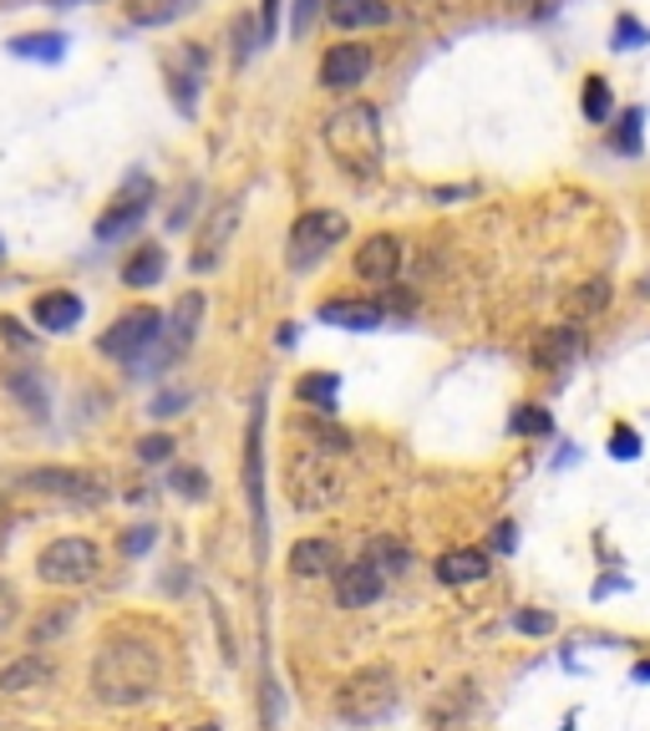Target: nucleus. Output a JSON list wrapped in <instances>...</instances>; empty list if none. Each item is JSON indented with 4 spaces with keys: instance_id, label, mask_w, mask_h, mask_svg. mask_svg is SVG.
<instances>
[{
    "instance_id": "obj_1",
    "label": "nucleus",
    "mask_w": 650,
    "mask_h": 731,
    "mask_svg": "<svg viewBox=\"0 0 650 731\" xmlns=\"http://www.w3.org/2000/svg\"><path fill=\"white\" fill-rule=\"evenodd\" d=\"M92 691L102 707H143L163 691V656L148 640H108L92 660Z\"/></svg>"
},
{
    "instance_id": "obj_2",
    "label": "nucleus",
    "mask_w": 650,
    "mask_h": 731,
    "mask_svg": "<svg viewBox=\"0 0 650 731\" xmlns=\"http://www.w3.org/2000/svg\"><path fill=\"white\" fill-rule=\"evenodd\" d=\"M325 148L346 173H372L376 158H382V143H376V108L366 102H351V108L331 112L325 118Z\"/></svg>"
},
{
    "instance_id": "obj_3",
    "label": "nucleus",
    "mask_w": 650,
    "mask_h": 731,
    "mask_svg": "<svg viewBox=\"0 0 650 731\" xmlns=\"http://www.w3.org/2000/svg\"><path fill=\"white\" fill-rule=\"evenodd\" d=\"M392 707H397V676L386 671V666L356 671L336 691V711H341V721H351V727H376Z\"/></svg>"
},
{
    "instance_id": "obj_4",
    "label": "nucleus",
    "mask_w": 650,
    "mask_h": 731,
    "mask_svg": "<svg viewBox=\"0 0 650 731\" xmlns=\"http://www.w3.org/2000/svg\"><path fill=\"white\" fill-rule=\"evenodd\" d=\"M285 488H290V504L305 508V514H325L331 504H341V473L315 447H301V453L290 457Z\"/></svg>"
},
{
    "instance_id": "obj_5",
    "label": "nucleus",
    "mask_w": 650,
    "mask_h": 731,
    "mask_svg": "<svg viewBox=\"0 0 650 731\" xmlns=\"http://www.w3.org/2000/svg\"><path fill=\"white\" fill-rule=\"evenodd\" d=\"M163 341V311H153V305H138V311L118 315V321L102 331V356L112 361H143L148 351Z\"/></svg>"
},
{
    "instance_id": "obj_6",
    "label": "nucleus",
    "mask_w": 650,
    "mask_h": 731,
    "mask_svg": "<svg viewBox=\"0 0 650 731\" xmlns=\"http://www.w3.org/2000/svg\"><path fill=\"white\" fill-rule=\"evenodd\" d=\"M97 569H102V554H97L92 539H57V544H47L37 559V575L57 589L92 585Z\"/></svg>"
},
{
    "instance_id": "obj_7",
    "label": "nucleus",
    "mask_w": 650,
    "mask_h": 731,
    "mask_svg": "<svg viewBox=\"0 0 650 731\" xmlns=\"http://www.w3.org/2000/svg\"><path fill=\"white\" fill-rule=\"evenodd\" d=\"M346 234H351L346 214H336V209H311V214H301L295 229H290V264H295V270H311V264L325 260Z\"/></svg>"
},
{
    "instance_id": "obj_8",
    "label": "nucleus",
    "mask_w": 650,
    "mask_h": 731,
    "mask_svg": "<svg viewBox=\"0 0 650 731\" xmlns=\"http://www.w3.org/2000/svg\"><path fill=\"white\" fill-rule=\"evenodd\" d=\"M265 407H254L250 417V443H244V498H250V514H254V554L265 559V544H270V514H265Z\"/></svg>"
},
{
    "instance_id": "obj_9",
    "label": "nucleus",
    "mask_w": 650,
    "mask_h": 731,
    "mask_svg": "<svg viewBox=\"0 0 650 731\" xmlns=\"http://www.w3.org/2000/svg\"><path fill=\"white\" fill-rule=\"evenodd\" d=\"M372 67H376V57L362 41H336L321 57V87H331V92H356L372 77Z\"/></svg>"
},
{
    "instance_id": "obj_10",
    "label": "nucleus",
    "mask_w": 650,
    "mask_h": 731,
    "mask_svg": "<svg viewBox=\"0 0 650 731\" xmlns=\"http://www.w3.org/2000/svg\"><path fill=\"white\" fill-rule=\"evenodd\" d=\"M148 204H153V183L138 173V179H128V189L112 199V209L102 219H97V240L102 244H112L118 234H133L138 224H143V214H148Z\"/></svg>"
},
{
    "instance_id": "obj_11",
    "label": "nucleus",
    "mask_w": 650,
    "mask_h": 731,
    "mask_svg": "<svg viewBox=\"0 0 650 731\" xmlns=\"http://www.w3.org/2000/svg\"><path fill=\"white\" fill-rule=\"evenodd\" d=\"M21 483L37 493H51V498H67V504H102V483L77 468H31L21 473Z\"/></svg>"
},
{
    "instance_id": "obj_12",
    "label": "nucleus",
    "mask_w": 650,
    "mask_h": 731,
    "mask_svg": "<svg viewBox=\"0 0 650 731\" xmlns=\"http://www.w3.org/2000/svg\"><path fill=\"white\" fill-rule=\"evenodd\" d=\"M234 229H240V199H230V204H219L214 214H209L204 234H199V250H193V275H209L219 260H224V250H230Z\"/></svg>"
},
{
    "instance_id": "obj_13",
    "label": "nucleus",
    "mask_w": 650,
    "mask_h": 731,
    "mask_svg": "<svg viewBox=\"0 0 650 731\" xmlns=\"http://www.w3.org/2000/svg\"><path fill=\"white\" fill-rule=\"evenodd\" d=\"M199 321H204V295L199 290H189L179 305H173V315L163 321V346H158V361L163 366H173L179 356H189V346H193V336H199Z\"/></svg>"
},
{
    "instance_id": "obj_14",
    "label": "nucleus",
    "mask_w": 650,
    "mask_h": 731,
    "mask_svg": "<svg viewBox=\"0 0 650 731\" xmlns=\"http://www.w3.org/2000/svg\"><path fill=\"white\" fill-rule=\"evenodd\" d=\"M386 575L376 569L372 559H356V564H341L336 569V600L341 610H366V605L382 600Z\"/></svg>"
},
{
    "instance_id": "obj_15",
    "label": "nucleus",
    "mask_w": 650,
    "mask_h": 731,
    "mask_svg": "<svg viewBox=\"0 0 650 731\" xmlns=\"http://www.w3.org/2000/svg\"><path fill=\"white\" fill-rule=\"evenodd\" d=\"M356 275L362 280H372V285H392L397 280V270H402V240L397 234H372V240L356 250Z\"/></svg>"
},
{
    "instance_id": "obj_16",
    "label": "nucleus",
    "mask_w": 650,
    "mask_h": 731,
    "mask_svg": "<svg viewBox=\"0 0 650 731\" xmlns=\"http://www.w3.org/2000/svg\"><path fill=\"white\" fill-rule=\"evenodd\" d=\"M325 21L336 31H376V26H392V6L386 0H331Z\"/></svg>"
},
{
    "instance_id": "obj_17",
    "label": "nucleus",
    "mask_w": 650,
    "mask_h": 731,
    "mask_svg": "<svg viewBox=\"0 0 650 731\" xmlns=\"http://www.w3.org/2000/svg\"><path fill=\"white\" fill-rule=\"evenodd\" d=\"M579 346H585V336H579L575 321L549 325L539 336V346H534V366H539V372H559V366H569V361L579 356Z\"/></svg>"
},
{
    "instance_id": "obj_18",
    "label": "nucleus",
    "mask_w": 650,
    "mask_h": 731,
    "mask_svg": "<svg viewBox=\"0 0 650 731\" xmlns=\"http://www.w3.org/2000/svg\"><path fill=\"white\" fill-rule=\"evenodd\" d=\"M321 315L325 325H341V331H376L386 321V311L376 301H321Z\"/></svg>"
},
{
    "instance_id": "obj_19",
    "label": "nucleus",
    "mask_w": 650,
    "mask_h": 731,
    "mask_svg": "<svg viewBox=\"0 0 650 731\" xmlns=\"http://www.w3.org/2000/svg\"><path fill=\"white\" fill-rule=\"evenodd\" d=\"M336 569H341V554L331 539H301L290 549V575L321 579V575H336Z\"/></svg>"
},
{
    "instance_id": "obj_20",
    "label": "nucleus",
    "mask_w": 650,
    "mask_h": 731,
    "mask_svg": "<svg viewBox=\"0 0 650 731\" xmlns=\"http://www.w3.org/2000/svg\"><path fill=\"white\" fill-rule=\"evenodd\" d=\"M31 315H37L41 331H72L77 321H82V301H77L72 290H47V295H37V305H31Z\"/></svg>"
},
{
    "instance_id": "obj_21",
    "label": "nucleus",
    "mask_w": 650,
    "mask_h": 731,
    "mask_svg": "<svg viewBox=\"0 0 650 731\" xmlns=\"http://www.w3.org/2000/svg\"><path fill=\"white\" fill-rule=\"evenodd\" d=\"M204 67H209V57L199 47H183L169 61V82H173V97H179L183 112H193V87H204Z\"/></svg>"
},
{
    "instance_id": "obj_22",
    "label": "nucleus",
    "mask_w": 650,
    "mask_h": 731,
    "mask_svg": "<svg viewBox=\"0 0 650 731\" xmlns=\"http://www.w3.org/2000/svg\"><path fill=\"white\" fill-rule=\"evenodd\" d=\"M199 0H128V26H143V31H163V26L183 21Z\"/></svg>"
},
{
    "instance_id": "obj_23",
    "label": "nucleus",
    "mask_w": 650,
    "mask_h": 731,
    "mask_svg": "<svg viewBox=\"0 0 650 731\" xmlns=\"http://www.w3.org/2000/svg\"><path fill=\"white\" fill-rule=\"evenodd\" d=\"M163 270H169V254H163V244H138L128 260H122V285L133 290H148L163 280Z\"/></svg>"
},
{
    "instance_id": "obj_24",
    "label": "nucleus",
    "mask_w": 650,
    "mask_h": 731,
    "mask_svg": "<svg viewBox=\"0 0 650 731\" xmlns=\"http://www.w3.org/2000/svg\"><path fill=\"white\" fill-rule=\"evenodd\" d=\"M437 579L443 585H478V579H488V554L483 549H453L437 559Z\"/></svg>"
},
{
    "instance_id": "obj_25",
    "label": "nucleus",
    "mask_w": 650,
    "mask_h": 731,
    "mask_svg": "<svg viewBox=\"0 0 650 731\" xmlns=\"http://www.w3.org/2000/svg\"><path fill=\"white\" fill-rule=\"evenodd\" d=\"M605 305H610V280H585V285L565 301V311H569V321L579 325V321H595Z\"/></svg>"
},
{
    "instance_id": "obj_26",
    "label": "nucleus",
    "mask_w": 650,
    "mask_h": 731,
    "mask_svg": "<svg viewBox=\"0 0 650 731\" xmlns=\"http://www.w3.org/2000/svg\"><path fill=\"white\" fill-rule=\"evenodd\" d=\"M336 392H341V376H331V372H311L295 382V402H305V407H315V412L336 407Z\"/></svg>"
},
{
    "instance_id": "obj_27",
    "label": "nucleus",
    "mask_w": 650,
    "mask_h": 731,
    "mask_svg": "<svg viewBox=\"0 0 650 731\" xmlns=\"http://www.w3.org/2000/svg\"><path fill=\"white\" fill-rule=\"evenodd\" d=\"M11 51H16V57H26V61H61V57H67V37H61V31H41V37H16Z\"/></svg>"
},
{
    "instance_id": "obj_28",
    "label": "nucleus",
    "mask_w": 650,
    "mask_h": 731,
    "mask_svg": "<svg viewBox=\"0 0 650 731\" xmlns=\"http://www.w3.org/2000/svg\"><path fill=\"white\" fill-rule=\"evenodd\" d=\"M579 108H585V118H590L595 128H605V122L615 118L610 82H605V77H590V82H585V92H579Z\"/></svg>"
},
{
    "instance_id": "obj_29",
    "label": "nucleus",
    "mask_w": 650,
    "mask_h": 731,
    "mask_svg": "<svg viewBox=\"0 0 650 731\" xmlns=\"http://www.w3.org/2000/svg\"><path fill=\"white\" fill-rule=\"evenodd\" d=\"M362 559H372L382 575H402V569L412 564V554H407V544H397V539H372Z\"/></svg>"
},
{
    "instance_id": "obj_30",
    "label": "nucleus",
    "mask_w": 650,
    "mask_h": 731,
    "mask_svg": "<svg viewBox=\"0 0 650 731\" xmlns=\"http://www.w3.org/2000/svg\"><path fill=\"white\" fill-rule=\"evenodd\" d=\"M31 681H51V666L41 656H26L16 660L11 671H0V691H26Z\"/></svg>"
},
{
    "instance_id": "obj_31",
    "label": "nucleus",
    "mask_w": 650,
    "mask_h": 731,
    "mask_svg": "<svg viewBox=\"0 0 650 731\" xmlns=\"http://www.w3.org/2000/svg\"><path fill=\"white\" fill-rule=\"evenodd\" d=\"M6 386H11V392L26 402V412H47V386H41L31 372H16V366H11V372H6Z\"/></svg>"
},
{
    "instance_id": "obj_32",
    "label": "nucleus",
    "mask_w": 650,
    "mask_h": 731,
    "mask_svg": "<svg viewBox=\"0 0 650 731\" xmlns=\"http://www.w3.org/2000/svg\"><path fill=\"white\" fill-rule=\"evenodd\" d=\"M514 432L518 437H549V432H555V417H549L544 407H518L514 412Z\"/></svg>"
},
{
    "instance_id": "obj_33",
    "label": "nucleus",
    "mask_w": 650,
    "mask_h": 731,
    "mask_svg": "<svg viewBox=\"0 0 650 731\" xmlns=\"http://www.w3.org/2000/svg\"><path fill=\"white\" fill-rule=\"evenodd\" d=\"M640 122H646V108H630L626 118H620V128H615V148H620V153H630V158L640 153Z\"/></svg>"
},
{
    "instance_id": "obj_34",
    "label": "nucleus",
    "mask_w": 650,
    "mask_h": 731,
    "mask_svg": "<svg viewBox=\"0 0 650 731\" xmlns=\"http://www.w3.org/2000/svg\"><path fill=\"white\" fill-rule=\"evenodd\" d=\"M615 51H636V47H650V31L636 21V16H620L615 21V41H610Z\"/></svg>"
},
{
    "instance_id": "obj_35",
    "label": "nucleus",
    "mask_w": 650,
    "mask_h": 731,
    "mask_svg": "<svg viewBox=\"0 0 650 731\" xmlns=\"http://www.w3.org/2000/svg\"><path fill=\"white\" fill-rule=\"evenodd\" d=\"M301 432L311 437L315 453H346V432L336 427H321V422H301Z\"/></svg>"
},
{
    "instance_id": "obj_36",
    "label": "nucleus",
    "mask_w": 650,
    "mask_h": 731,
    "mask_svg": "<svg viewBox=\"0 0 650 731\" xmlns=\"http://www.w3.org/2000/svg\"><path fill=\"white\" fill-rule=\"evenodd\" d=\"M173 488H179L183 498H193V504H199V498H209V473H199V468H179V473H173Z\"/></svg>"
},
{
    "instance_id": "obj_37",
    "label": "nucleus",
    "mask_w": 650,
    "mask_h": 731,
    "mask_svg": "<svg viewBox=\"0 0 650 731\" xmlns=\"http://www.w3.org/2000/svg\"><path fill=\"white\" fill-rule=\"evenodd\" d=\"M325 11V0H295V16H290V37H311L315 16Z\"/></svg>"
},
{
    "instance_id": "obj_38",
    "label": "nucleus",
    "mask_w": 650,
    "mask_h": 731,
    "mask_svg": "<svg viewBox=\"0 0 650 731\" xmlns=\"http://www.w3.org/2000/svg\"><path fill=\"white\" fill-rule=\"evenodd\" d=\"M514 630H524V636H549V630H555V615L549 610H518Z\"/></svg>"
},
{
    "instance_id": "obj_39",
    "label": "nucleus",
    "mask_w": 650,
    "mask_h": 731,
    "mask_svg": "<svg viewBox=\"0 0 650 731\" xmlns=\"http://www.w3.org/2000/svg\"><path fill=\"white\" fill-rule=\"evenodd\" d=\"M234 37H240V41H234V57L250 61L254 47H260V41H254V21H250V16H234Z\"/></svg>"
},
{
    "instance_id": "obj_40",
    "label": "nucleus",
    "mask_w": 650,
    "mask_h": 731,
    "mask_svg": "<svg viewBox=\"0 0 650 731\" xmlns=\"http://www.w3.org/2000/svg\"><path fill=\"white\" fill-rule=\"evenodd\" d=\"M189 407V392H163V396H153V417H179V412Z\"/></svg>"
},
{
    "instance_id": "obj_41",
    "label": "nucleus",
    "mask_w": 650,
    "mask_h": 731,
    "mask_svg": "<svg viewBox=\"0 0 650 731\" xmlns=\"http://www.w3.org/2000/svg\"><path fill=\"white\" fill-rule=\"evenodd\" d=\"M610 457H620V463L640 457V437H636V432H626V427L615 432V437H610Z\"/></svg>"
},
{
    "instance_id": "obj_42",
    "label": "nucleus",
    "mask_w": 650,
    "mask_h": 731,
    "mask_svg": "<svg viewBox=\"0 0 650 731\" xmlns=\"http://www.w3.org/2000/svg\"><path fill=\"white\" fill-rule=\"evenodd\" d=\"M16 610H21V600H16V589L0 579V630H11L16 625Z\"/></svg>"
},
{
    "instance_id": "obj_43",
    "label": "nucleus",
    "mask_w": 650,
    "mask_h": 731,
    "mask_svg": "<svg viewBox=\"0 0 650 731\" xmlns=\"http://www.w3.org/2000/svg\"><path fill=\"white\" fill-rule=\"evenodd\" d=\"M169 453H173L169 437H143V443H138V457H143V463H163Z\"/></svg>"
},
{
    "instance_id": "obj_44",
    "label": "nucleus",
    "mask_w": 650,
    "mask_h": 731,
    "mask_svg": "<svg viewBox=\"0 0 650 731\" xmlns=\"http://www.w3.org/2000/svg\"><path fill=\"white\" fill-rule=\"evenodd\" d=\"M0 336L11 341V346H31V341H37V336H31V331H26L21 321H16V315H0Z\"/></svg>"
},
{
    "instance_id": "obj_45",
    "label": "nucleus",
    "mask_w": 650,
    "mask_h": 731,
    "mask_svg": "<svg viewBox=\"0 0 650 731\" xmlns=\"http://www.w3.org/2000/svg\"><path fill=\"white\" fill-rule=\"evenodd\" d=\"M275 26H280V0H265V21H260V41H275Z\"/></svg>"
},
{
    "instance_id": "obj_46",
    "label": "nucleus",
    "mask_w": 650,
    "mask_h": 731,
    "mask_svg": "<svg viewBox=\"0 0 650 731\" xmlns=\"http://www.w3.org/2000/svg\"><path fill=\"white\" fill-rule=\"evenodd\" d=\"M148 544H153V528H133V534L122 539V549H128V554H143Z\"/></svg>"
},
{
    "instance_id": "obj_47",
    "label": "nucleus",
    "mask_w": 650,
    "mask_h": 731,
    "mask_svg": "<svg viewBox=\"0 0 650 731\" xmlns=\"http://www.w3.org/2000/svg\"><path fill=\"white\" fill-rule=\"evenodd\" d=\"M494 544H498V549H514V544H518V534H514V524H498V534H494Z\"/></svg>"
},
{
    "instance_id": "obj_48",
    "label": "nucleus",
    "mask_w": 650,
    "mask_h": 731,
    "mask_svg": "<svg viewBox=\"0 0 650 731\" xmlns=\"http://www.w3.org/2000/svg\"><path fill=\"white\" fill-rule=\"evenodd\" d=\"M6 534H11V514L0 508V544H6Z\"/></svg>"
},
{
    "instance_id": "obj_49",
    "label": "nucleus",
    "mask_w": 650,
    "mask_h": 731,
    "mask_svg": "<svg viewBox=\"0 0 650 731\" xmlns=\"http://www.w3.org/2000/svg\"><path fill=\"white\" fill-rule=\"evenodd\" d=\"M636 681H650V660H640L636 666Z\"/></svg>"
},
{
    "instance_id": "obj_50",
    "label": "nucleus",
    "mask_w": 650,
    "mask_h": 731,
    "mask_svg": "<svg viewBox=\"0 0 650 731\" xmlns=\"http://www.w3.org/2000/svg\"><path fill=\"white\" fill-rule=\"evenodd\" d=\"M640 295H650V275H646V285H640Z\"/></svg>"
},
{
    "instance_id": "obj_51",
    "label": "nucleus",
    "mask_w": 650,
    "mask_h": 731,
    "mask_svg": "<svg viewBox=\"0 0 650 731\" xmlns=\"http://www.w3.org/2000/svg\"><path fill=\"white\" fill-rule=\"evenodd\" d=\"M0 6H26V0H0Z\"/></svg>"
},
{
    "instance_id": "obj_52",
    "label": "nucleus",
    "mask_w": 650,
    "mask_h": 731,
    "mask_svg": "<svg viewBox=\"0 0 650 731\" xmlns=\"http://www.w3.org/2000/svg\"><path fill=\"white\" fill-rule=\"evenodd\" d=\"M0 260H6V244H0Z\"/></svg>"
},
{
    "instance_id": "obj_53",
    "label": "nucleus",
    "mask_w": 650,
    "mask_h": 731,
    "mask_svg": "<svg viewBox=\"0 0 650 731\" xmlns=\"http://www.w3.org/2000/svg\"><path fill=\"white\" fill-rule=\"evenodd\" d=\"M67 6H82V0H67Z\"/></svg>"
},
{
    "instance_id": "obj_54",
    "label": "nucleus",
    "mask_w": 650,
    "mask_h": 731,
    "mask_svg": "<svg viewBox=\"0 0 650 731\" xmlns=\"http://www.w3.org/2000/svg\"><path fill=\"white\" fill-rule=\"evenodd\" d=\"M0 731H16V727H0Z\"/></svg>"
}]
</instances>
